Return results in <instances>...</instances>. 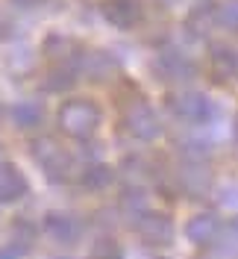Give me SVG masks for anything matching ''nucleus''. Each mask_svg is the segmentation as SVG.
<instances>
[{
    "label": "nucleus",
    "mask_w": 238,
    "mask_h": 259,
    "mask_svg": "<svg viewBox=\"0 0 238 259\" xmlns=\"http://www.w3.org/2000/svg\"><path fill=\"white\" fill-rule=\"evenodd\" d=\"M24 192H27L24 177L18 174L12 165H3L0 168V200H18Z\"/></svg>",
    "instance_id": "1"
},
{
    "label": "nucleus",
    "mask_w": 238,
    "mask_h": 259,
    "mask_svg": "<svg viewBox=\"0 0 238 259\" xmlns=\"http://www.w3.org/2000/svg\"><path fill=\"white\" fill-rule=\"evenodd\" d=\"M47 233L56 239V242H74L79 233V227L74 218H68V215H50L47 218Z\"/></svg>",
    "instance_id": "2"
},
{
    "label": "nucleus",
    "mask_w": 238,
    "mask_h": 259,
    "mask_svg": "<svg viewBox=\"0 0 238 259\" xmlns=\"http://www.w3.org/2000/svg\"><path fill=\"white\" fill-rule=\"evenodd\" d=\"M141 236L147 242H168L171 239V224L162 215H150L141 221Z\"/></svg>",
    "instance_id": "3"
},
{
    "label": "nucleus",
    "mask_w": 238,
    "mask_h": 259,
    "mask_svg": "<svg viewBox=\"0 0 238 259\" xmlns=\"http://www.w3.org/2000/svg\"><path fill=\"white\" fill-rule=\"evenodd\" d=\"M215 233H218V224H215L212 215H200V218H194L188 224V236L194 242H212Z\"/></svg>",
    "instance_id": "4"
},
{
    "label": "nucleus",
    "mask_w": 238,
    "mask_h": 259,
    "mask_svg": "<svg viewBox=\"0 0 238 259\" xmlns=\"http://www.w3.org/2000/svg\"><path fill=\"white\" fill-rule=\"evenodd\" d=\"M88 259H121V250H118V244H115V242L103 239V242L91 250V256H88Z\"/></svg>",
    "instance_id": "5"
},
{
    "label": "nucleus",
    "mask_w": 238,
    "mask_h": 259,
    "mask_svg": "<svg viewBox=\"0 0 238 259\" xmlns=\"http://www.w3.org/2000/svg\"><path fill=\"white\" fill-rule=\"evenodd\" d=\"M15 118H18V124H24V127H32V124L38 121V109L24 103V106H18V109H15Z\"/></svg>",
    "instance_id": "6"
},
{
    "label": "nucleus",
    "mask_w": 238,
    "mask_h": 259,
    "mask_svg": "<svg viewBox=\"0 0 238 259\" xmlns=\"http://www.w3.org/2000/svg\"><path fill=\"white\" fill-rule=\"evenodd\" d=\"M15 3H21V6H27V3H32V0H15Z\"/></svg>",
    "instance_id": "7"
}]
</instances>
